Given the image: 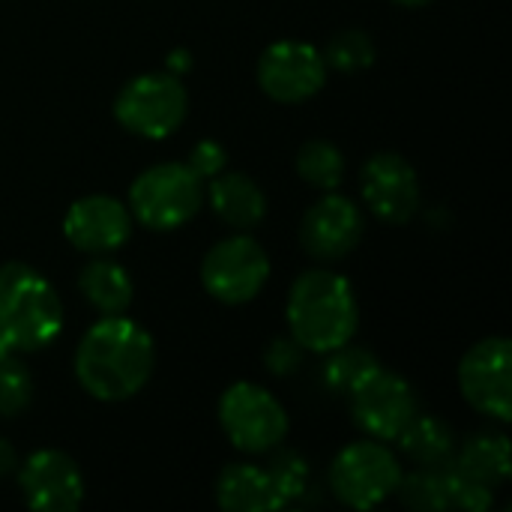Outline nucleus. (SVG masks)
<instances>
[{
	"label": "nucleus",
	"mask_w": 512,
	"mask_h": 512,
	"mask_svg": "<svg viewBox=\"0 0 512 512\" xmlns=\"http://www.w3.org/2000/svg\"><path fill=\"white\" fill-rule=\"evenodd\" d=\"M327 78V63L321 51L309 42L282 39L264 48L258 57V84L261 90L285 105L312 99Z\"/></svg>",
	"instance_id": "9d476101"
},
{
	"label": "nucleus",
	"mask_w": 512,
	"mask_h": 512,
	"mask_svg": "<svg viewBox=\"0 0 512 512\" xmlns=\"http://www.w3.org/2000/svg\"><path fill=\"white\" fill-rule=\"evenodd\" d=\"M201 180L204 177H216L219 171H225V165H228V153H225V147L219 144V141H198L195 147H192V156H189V162H186Z\"/></svg>",
	"instance_id": "c85d7f7f"
},
{
	"label": "nucleus",
	"mask_w": 512,
	"mask_h": 512,
	"mask_svg": "<svg viewBox=\"0 0 512 512\" xmlns=\"http://www.w3.org/2000/svg\"><path fill=\"white\" fill-rule=\"evenodd\" d=\"M33 399V378L15 351L0 354V417H18Z\"/></svg>",
	"instance_id": "b1692460"
},
{
	"label": "nucleus",
	"mask_w": 512,
	"mask_h": 512,
	"mask_svg": "<svg viewBox=\"0 0 512 512\" xmlns=\"http://www.w3.org/2000/svg\"><path fill=\"white\" fill-rule=\"evenodd\" d=\"M402 465L381 441H357L330 465V489L351 510H372L396 495Z\"/></svg>",
	"instance_id": "423d86ee"
},
{
	"label": "nucleus",
	"mask_w": 512,
	"mask_h": 512,
	"mask_svg": "<svg viewBox=\"0 0 512 512\" xmlns=\"http://www.w3.org/2000/svg\"><path fill=\"white\" fill-rule=\"evenodd\" d=\"M453 465L465 477L495 489V486L507 483V477H510L512 471L510 441L501 432H477L453 456Z\"/></svg>",
	"instance_id": "6ab92c4d"
},
{
	"label": "nucleus",
	"mask_w": 512,
	"mask_h": 512,
	"mask_svg": "<svg viewBox=\"0 0 512 512\" xmlns=\"http://www.w3.org/2000/svg\"><path fill=\"white\" fill-rule=\"evenodd\" d=\"M414 414L417 396L411 384L384 366L351 393V417L375 441H396Z\"/></svg>",
	"instance_id": "9b49d317"
},
{
	"label": "nucleus",
	"mask_w": 512,
	"mask_h": 512,
	"mask_svg": "<svg viewBox=\"0 0 512 512\" xmlns=\"http://www.w3.org/2000/svg\"><path fill=\"white\" fill-rule=\"evenodd\" d=\"M210 180H213L210 192H207L210 207L225 225H231L237 231H249L264 222L267 198L252 177H246L240 171H219Z\"/></svg>",
	"instance_id": "dca6fc26"
},
{
	"label": "nucleus",
	"mask_w": 512,
	"mask_h": 512,
	"mask_svg": "<svg viewBox=\"0 0 512 512\" xmlns=\"http://www.w3.org/2000/svg\"><path fill=\"white\" fill-rule=\"evenodd\" d=\"M327 66L336 72H360L372 66L375 60V42L363 30H342L327 42V51L321 54Z\"/></svg>",
	"instance_id": "393cba45"
},
{
	"label": "nucleus",
	"mask_w": 512,
	"mask_h": 512,
	"mask_svg": "<svg viewBox=\"0 0 512 512\" xmlns=\"http://www.w3.org/2000/svg\"><path fill=\"white\" fill-rule=\"evenodd\" d=\"M447 498H450V510L465 512H486L492 507V489L465 477L462 471H456V465H447Z\"/></svg>",
	"instance_id": "bb28decb"
},
{
	"label": "nucleus",
	"mask_w": 512,
	"mask_h": 512,
	"mask_svg": "<svg viewBox=\"0 0 512 512\" xmlns=\"http://www.w3.org/2000/svg\"><path fill=\"white\" fill-rule=\"evenodd\" d=\"M63 234L81 252L108 255L129 240L132 213L111 195H84L66 210Z\"/></svg>",
	"instance_id": "2eb2a0df"
},
{
	"label": "nucleus",
	"mask_w": 512,
	"mask_h": 512,
	"mask_svg": "<svg viewBox=\"0 0 512 512\" xmlns=\"http://www.w3.org/2000/svg\"><path fill=\"white\" fill-rule=\"evenodd\" d=\"M399 498L405 501V507L420 512H438L450 510V498H447V465L438 468H420L414 474H402L399 480Z\"/></svg>",
	"instance_id": "5701e85b"
},
{
	"label": "nucleus",
	"mask_w": 512,
	"mask_h": 512,
	"mask_svg": "<svg viewBox=\"0 0 512 512\" xmlns=\"http://www.w3.org/2000/svg\"><path fill=\"white\" fill-rule=\"evenodd\" d=\"M216 504L228 512H276L285 507L267 468H255L243 462L228 465L219 474Z\"/></svg>",
	"instance_id": "f3484780"
},
{
	"label": "nucleus",
	"mask_w": 512,
	"mask_h": 512,
	"mask_svg": "<svg viewBox=\"0 0 512 512\" xmlns=\"http://www.w3.org/2000/svg\"><path fill=\"white\" fill-rule=\"evenodd\" d=\"M189 111L186 87L171 72H147L123 84L114 99V117L132 135L159 141L168 138Z\"/></svg>",
	"instance_id": "39448f33"
},
{
	"label": "nucleus",
	"mask_w": 512,
	"mask_h": 512,
	"mask_svg": "<svg viewBox=\"0 0 512 512\" xmlns=\"http://www.w3.org/2000/svg\"><path fill=\"white\" fill-rule=\"evenodd\" d=\"M381 369V360L369 348H354L351 342L330 351V360L324 366V384L333 393H354L363 381H369Z\"/></svg>",
	"instance_id": "412c9836"
},
{
	"label": "nucleus",
	"mask_w": 512,
	"mask_h": 512,
	"mask_svg": "<svg viewBox=\"0 0 512 512\" xmlns=\"http://www.w3.org/2000/svg\"><path fill=\"white\" fill-rule=\"evenodd\" d=\"M219 423L228 441L243 453H270L288 435V414L258 384L240 381L219 399Z\"/></svg>",
	"instance_id": "0eeeda50"
},
{
	"label": "nucleus",
	"mask_w": 512,
	"mask_h": 512,
	"mask_svg": "<svg viewBox=\"0 0 512 512\" xmlns=\"http://www.w3.org/2000/svg\"><path fill=\"white\" fill-rule=\"evenodd\" d=\"M153 363V336L123 315H102L75 348V378L99 402H126L141 393Z\"/></svg>",
	"instance_id": "f257e3e1"
},
{
	"label": "nucleus",
	"mask_w": 512,
	"mask_h": 512,
	"mask_svg": "<svg viewBox=\"0 0 512 512\" xmlns=\"http://www.w3.org/2000/svg\"><path fill=\"white\" fill-rule=\"evenodd\" d=\"M363 201L369 210L390 225H405L420 207V180L414 165L399 153H375L360 174Z\"/></svg>",
	"instance_id": "f8f14e48"
},
{
	"label": "nucleus",
	"mask_w": 512,
	"mask_h": 512,
	"mask_svg": "<svg viewBox=\"0 0 512 512\" xmlns=\"http://www.w3.org/2000/svg\"><path fill=\"white\" fill-rule=\"evenodd\" d=\"M204 201V183L186 162H159L141 171L129 189V213L150 231L186 225Z\"/></svg>",
	"instance_id": "20e7f679"
},
{
	"label": "nucleus",
	"mask_w": 512,
	"mask_h": 512,
	"mask_svg": "<svg viewBox=\"0 0 512 512\" xmlns=\"http://www.w3.org/2000/svg\"><path fill=\"white\" fill-rule=\"evenodd\" d=\"M297 174L315 189H336L345 177V156L336 144L312 138L297 153Z\"/></svg>",
	"instance_id": "4be33fe9"
},
{
	"label": "nucleus",
	"mask_w": 512,
	"mask_h": 512,
	"mask_svg": "<svg viewBox=\"0 0 512 512\" xmlns=\"http://www.w3.org/2000/svg\"><path fill=\"white\" fill-rule=\"evenodd\" d=\"M24 504L39 512H72L84 501V477L60 450H39L18 468Z\"/></svg>",
	"instance_id": "ddd939ff"
},
{
	"label": "nucleus",
	"mask_w": 512,
	"mask_h": 512,
	"mask_svg": "<svg viewBox=\"0 0 512 512\" xmlns=\"http://www.w3.org/2000/svg\"><path fill=\"white\" fill-rule=\"evenodd\" d=\"M399 6H426V3H432V0H396Z\"/></svg>",
	"instance_id": "2f4dec72"
},
{
	"label": "nucleus",
	"mask_w": 512,
	"mask_h": 512,
	"mask_svg": "<svg viewBox=\"0 0 512 512\" xmlns=\"http://www.w3.org/2000/svg\"><path fill=\"white\" fill-rule=\"evenodd\" d=\"M168 66H171V75L177 72V78H180V72L189 66V54H186V51H174V54L168 57Z\"/></svg>",
	"instance_id": "7c9ffc66"
},
{
	"label": "nucleus",
	"mask_w": 512,
	"mask_h": 512,
	"mask_svg": "<svg viewBox=\"0 0 512 512\" xmlns=\"http://www.w3.org/2000/svg\"><path fill=\"white\" fill-rule=\"evenodd\" d=\"M267 474H270V480H273V486H276V492H279V498H282L285 507L294 504L309 489V465L294 450L276 453L273 462H270V468H267Z\"/></svg>",
	"instance_id": "a878e982"
},
{
	"label": "nucleus",
	"mask_w": 512,
	"mask_h": 512,
	"mask_svg": "<svg viewBox=\"0 0 512 512\" xmlns=\"http://www.w3.org/2000/svg\"><path fill=\"white\" fill-rule=\"evenodd\" d=\"M303 363V348L294 339H273L264 351V366L273 375H291Z\"/></svg>",
	"instance_id": "cd10ccee"
},
{
	"label": "nucleus",
	"mask_w": 512,
	"mask_h": 512,
	"mask_svg": "<svg viewBox=\"0 0 512 512\" xmlns=\"http://www.w3.org/2000/svg\"><path fill=\"white\" fill-rule=\"evenodd\" d=\"M285 318L291 339L303 351L330 354L354 339L360 309L345 276L333 270H306L291 285Z\"/></svg>",
	"instance_id": "f03ea898"
},
{
	"label": "nucleus",
	"mask_w": 512,
	"mask_h": 512,
	"mask_svg": "<svg viewBox=\"0 0 512 512\" xmlns=\"http://www.w3.org/2000/svg\"><path fill=\"white\" fill-rule=\"evenodd\" d=\"M459 390L468 405L498 423L512 420V345L504 336L477 342L459 363Z\"/></svg>",
	"instance_id": "1a4fd4ad"
},
{
	"label": "nucleus",
	"mask_w": 512,
	"mask_h": 512,
	"mask_svg": "<svg viewBox=\"0 0 512 512\" xmlns=\"http://www.w3.org/2000/svg\"><path fill=\"white\" fill-rule=\"evenodd\" d=\"M396 444L420 468L450 465L456 456V435L435 414H414L408 426L396 435Z\"/></svg>",
	"instance_id": "a211bd4d"
},
{
	"label": "nucleus",
	"mask_w": 512,
	"mask_h": 512,
	"mask_svg": "<svg viewBox=\"0 0 512 512\" xmlns=\"http://www.w3.org/2000/svg\"><path fill=\"white\" fill-rule=\"evenodd\" d=\"M63 330L54 285L30 264H0V342L9 351H42Z\"/></svg>",
	"instance_id": "7ed1b4c3"
},
{
	"label": "nucleus",
	"mask_w": 512,
	"mask_h": 512,
	"mask_svg": "<svg viewBox=\"0 0 512 512\" xmlns=\"http://www.w3.org/2000/svg\"><path fill=\"white\" fill-rule=\"evenodd\" d=\"M270 279V258L264 246L246 234L219 240L201 261V282L207 294L225 306L249 303Z\"/></svg>",
	"instance_id": "6e6552de"
},
{
	"label": "nucleus",
	"mask_w": 512,
	"mask_h": 512,
	"mask_svg": "<svg viewBox=\"0 0 512 512\" xmlns=\"http://www.w3.org/2000/svg\"><path fill=\"white\" fill-rule=\"evenodd\" d=\"M78 288L87 297V303L102 315H123L135 294V285L126 267L108 258L90 261L78 276Z\"/></svg>",
	"instance_id": "aec40b11"
},
{
	"label": "nucleus",
	"mask_w": 512,
	"mask_h": 512,
	"mask_svg": "<svg viewBox=\"0 0 512 512\" xmlns=\"http://www.w3.org/2000/svg\"><path fill=\"white\" fill-rule=\"evenodd\" d=\"M15 468H18V456H15V450L0 438V477H9Z\"/></svg>",
	"instance_id": "c756f323"
},
{
	"label": "nucleus",
	"mask_w": 512,
	"mask_h": 512,
	"mask_svg": "<svg viewBox=\"0 0 512 512\" xmlns=\"http://www.w3.org/2000/svg\"><path fill=\"white\" fill-rule=\"evenodd\" d=\"M366 231L363 210L342 195H327L312 204L300 225V243L306 255L318 261H339L351 255Z\"/></svg>",
	"instance_id": "4468645a"
}]
</instances>
